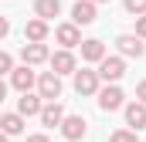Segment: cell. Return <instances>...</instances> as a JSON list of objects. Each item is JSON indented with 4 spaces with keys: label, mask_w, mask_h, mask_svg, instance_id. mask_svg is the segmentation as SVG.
<instances>
[{
    "label": "cell",
    "mask_w": 146,
    "mask_h": 142,
    "mask_svg": "<svg viewBox=\"0 0 146 142\" xmlns=\"http://www.w3.org/2000/svg\"><path fill=\"white\" fill-rule=\"evenodd\" d=\"M75 91L78 95H99V74L88 68L75 71Z\"/></svg>",
    "instance_id": "9c48e42d"
},
{
    "label": "cell",
    "mask_w": 146,
    "mask_h": 142,
    "mask_svg": "<svg viewBox=\"0 0 146 142\" xmlns=\"http://www.w3.org/2000/svg\"><path fill=\"white\" fill-rule=\"evenodd\" d=\"M122 88L119 85H106V88H99V108L102 112H115V108H122Z\"/></svg>",
    "instance_id": "52a82bcc"
},
{
    "label": "cell",
    "mask_w": 146,
    "mask_h": 142,
    "mask_svg": "<svg viewBox=\"0 0 146 142\" xmlns=\"http://www.w3.org/2000/svg\"><path fill=\"white\" fill-rule=\"evenodd\" d=\"M10 71H14V58H10L7 51H0V78H3V74H10Z\"/></svg>",
    "instance_id": "44dd1931"
},
{
    "label": "cell",
    "mask_w": 146,
    "mask_h": 142,
    "mask_svg": "<svg viewBox=\"0 0 146 142\" xmlns=\"http://www.w3.org/2000/svg\"><path fill=\"white\" fill-rule=\"evenodd\" d=\"M72 24L75 27L95 24V3H92V0H78V3L72 7Z\"/></svg>",
    "instance_id": "8fae6325"
},
{
    "label": "cell",
    "mask_w": 146,
    "mask_h": 142,
    "mask_svg": "<svg viewBox=\"0 0 146 142\" xmlns=\"http://www.w3.org/2000/svg\"><path fill=\"white\" fill-rule=\"evenodd\" d=\"M126 125H129L133 132L146 129V105H143V102H133V105H126Z\"/></svg>",
    "instance_id": "9a60e30c"
},
{
    "label": "cell",
    "mask_w": 146,
    "mask_h": 142,
    "mask_svg": "<svg viewBox=\"0 0 146 142\" xmlns=\"http://www.w3.org/2000/svg\"><path fill=\"white\" fill-rule=\"evenodd\" d=\"M109 142H136V132L133 129H119V132H112Z\"/></svg>",
    "instance_id": "d6986e66"
},
{
    "label": "cell",
    "mask_w": 146,
    "mask_h": 142,
    "mask_svg": "<svg viewBox=\"0 0 146 142\" xmlns=\"http://www.w3.org/2000/svg\"><path fill=\"white\" fill-rule=\"evenodd\" d=\"M37 118H41V125H44V129H58V125H61V118H65V108L58 105V102H44V108H41V115H37Z\"/></svg>",
    "instance_id": "4fadbf2b"
},
{
    "label": "cell",
    "mask_w": 146,
    "mask_h": 142,
    "mask_svg": "<svg viewBox=\"0 0 146 142\" xmlns=\"http://www.w3.org/2000/svg\"><path fill=\"white\" fill-rule=\"evenodd\" d=\"M136 37L146 41V14H143V17H136Z\"/></svg>",
    "instance_id": "7402d4cb"
},
{
    "label": "cell",
    "mask_w": 146,
    "mask_h": 142,
    "mask_svg": "<svg viewBox=\"0 0 146 142\" xmlns=\"http://www.w3.org/2000/svg\"><path fill=\"white\" fill-rule=\"evenodd\" d=\"M27 142H51V139H48L44 132H37V135H27Z\"/></svg>",
    "instance_id": "d4e9b609"
},
{
    "label": "cell",
    "mask_w": 146,
    "mask_h": 142,
    "mask_svg": "<svg viewBox=\"0 0 146 142\" xmlns=\"http://www.w3.org/2000/svg\"><path fill=\"white\" fill-rule=\"evenodd\" d=\"M48 58H51L48 44H24V47H21V61H24L27 68H34V64H44Z\"/></svg>",
    "instance_id": "30bf717a"
},
{
    "label": "cell",
    "mask_w": 146,
    "mask_h": 142,
    "mask_svg": "<svg viewBox=\"0 0 146 142\" xmlns=\"http://www.w3.org/2000/svg\"><path fill=\"white\" fill-rule=\"evenodd\" d=\"M0 132H3V135H21V132H24V115H17V112L0 115Z\"/></svg>",
    "instance_id": "e0dca14e"
},
{
    "label": "cell",
    "mask_w": 146,
    "mask_h": 142,
    "mask_svg": "<svg viewBox=\"0 0 146 142\" xmlns=\"http://www.w3.org/2000/svg\"><path fill=\"white\" fill-rule=\"evenodd\" d=\"M58 129H61V135H65L68 142H78L82 135H85V129H88V122H85L82 115H65Z\"/></svg>",
    "instance_id": "277c9868"
},
{
    "label": "cell",
    "mask_w": 146,
    "mask_h": 142,
    "mask_svg": "<svg viewBox=\"0 0 146 142\" xmlns=\"http://www.w3.org/2000/svg\"><path fill=\"white\" fill-rule=\"evenodd\" d=\"M78 47H82V61H88V64H99V61L106 58V44H102L99 37H88V41H82Z\"/></svg>",
    "instance_id": "7c38bea8"
},
{
    "label": "cell",
    "mask_w": 146,
    "mask_h": 142,
    "mask_svg": "<svg viewBox=\"0 0 146 142\" xmlns=\"http://www.w3.org/2000/svg\"><path fill=\"white\" fill-rule=\"evenodd\" d=\"M10 85L24 95V91H31L37 85V74H34V68H27V64H21V68H14L10 71Z\"/></svg>",
    "instance_id": "ba28073f"
},
{
    "label": "cell",
    "mask_w": 146,
    "mask_h": 142,
    "mask_svg": "<svg viewBox=\"0 0 146 142\" xmlns=\"http://www.w3.org/2000/svg\"><path fill=\"white\" fill-rule=\"evenodd\" d=\"M95 74H99V81H106V85H115V81H119V78H122V74H126V61H122V58H115V54H106V58H102V61H99V71H95Z\"/></svg>",
    "instance_id": "7a4b0ae2"
},
{
    "label": "cell",
    "mask_w": 146,
    "mask_h": 142,
    "mask_svg": "<svg viewBox=\"0 0 146 142\" xmlns=\"http://www.w3.org/2000/svg\"><path fill=\"white\" fill-rule=\"evenodd\" d=\"M0 142H10V135H3V132H0Z\"/></svg>",
    "instance_id": "4316f807"
},
{
    "label": "cell",
    "mask_w": 146,
    "mask_h": 142,
    "mask_svg": "<svg viewBox=\"0 0 146 142\" xmlns=\"http://www.w3.org/2000/svg\"><path fill=\"white\" fill-rule=\"evenodd\" d=\"M7 34H10V20H7V17H0V41H3Z\"/></svg>",
    "instance_id": "603a6c76"
},
{
    "label": "cell",
    "mask_w": 146,
    "mask_h": 142,
    "mask_svg": "<svg viewBox=\"0 0 146 142\" xmlns=\"http://www.w3.org/2000/svg\"><path fill=\"white\" fill-rule=\"evenodd\" d=\"M3 98H7V85H3V78H0V105H3Z\"/></svg>",
    "instance_id": "484cf974"
},
{
    "label": "cell",
    "mask_w": 146,
    "mask_h": 142,
    "mask_svg": "<svg viewBox=\"0 0 146 142\" xmlns=\"http://www.w3.org/2000/svg\"><path fill=\"white\" fill-rule=\"evenodd\" d=\"M92 3H109V0H92Z\"/></svg>",
    "instance_id": "83f0119b"
},
{
    "label": "cell",
    "mask_w": 146,
    "mask_h": 142,
    "mask_svg": "<svg viewBox=\"0 0 146 142\" xmlns=\"http://www.w3.org/2000/svg\"><path fill=\"white\" fill-rule=\"evenodd\" d=\"M48 64H51V71H54L58 78H61V74H75V71H78L72 51H54V54L48 58Z\"/></svg>",
    "instance_id": "5b68a950"
},
{
    "label": "cell",
    "mask_w": 146,
    "mask_h": 142,
    "mask_svg": "<svg viewBox=\"0 0 146 142\" xmlns=\"http://www.w3.org/2000/svg\"><path fill=\"white\" fill-rule=\"evenodd\" d=\"M115 47H119L122 58H143V54H146V44L136 34H119V37H115Z\"/></svg>",
    "instance_id": "3957f363"
},
{
    "label": "cell",
    "mask_w": 146,
    "mask_h": 142,
    "mask_svg": "<svg viewBox=\"0 0 146 142\" xmlns=\"http://www.w3.org/2000/svg\"><path fill=\"white\" fill-rule=\"evenodd\" d=\"M122 3H126V10L136 14V17H143V14H146V0H122Z\"/></svg>",
    "instance_id": "ffe728a7"
},
{
    "label": "cell",
    "mask_w": 146,
    "mask_h": 142,
    "mask_svg": "<svg viewBox=\"0 0 146 142\" xmlns=\"http://www.w3.org/2000/svg\"><path fill=\"white\" fill-rule=\"evenodd\" d=\"M37 95H41V102H58L61 98V78L54 71L37 74Z\"/></svg>",
    "instance_id": "6da1fadb"
},
{
    "label": "cell",
    "mask_w": 146,
    "mask_h": 142,
    "mask_svg": "<svg viewBox=\"0 0 146 142\" xmlns=\"http://www.w3.org/2000/svg\"><path fill=\"white\" fill-rule=\"evenodd\" d=\"M136 98L146 105V81H139V85H136Z\"/></svg>",
    "instance_id": "cb8c5ba5"
},
{
    "label": "cell",
    "mask_w": 146,
    "mask_h": 142,
    "mask_svg": "<svg viewBox=\"0 0 146 142\" xmlns=\"http://www.w3.org/2000/svg\"><path fill=\"white\" fill-rule=\"evenodd\" d=\"M41 108H44L41 95H31V91H24V95L17 98V115H24V118H31V115H41Z\"/></svg>",
    "instance_id": "5bb4252c"
},
{
    "label": "cell",
    "mask_w": 146,
    "mask_h": 142,
    "mask_svg": "<svg viewBox=\"0 0 146 142\" xmlns=\"http://www.w3.org/2000/svg\"><path fill=\"white\" fill-rule=\"evenodd\" d=\"M58 14H61V0H34V17L37 20L48 24V20H54Z\"/></svg>",
    "instance_id": "2e32d148"
},
{
    "label": "cell",
    "mask_w": 146,
    "mask_h": 142,
    "mask_svg": "<svg viewBox=\"0 0 146 142\" xmlns=\"http://www.w3.org/2000/svg\"><path fill=\"white\" fill-rule=\"evenodd\" d=\"M24 37L31 41V44H44V37H48V24L44 20H27V27H24Z\"/></svg>",
    "instance_id": "ac0fdd59"
},
{
    "label": "cell",
    "mask_w": 146,
    "mask_h": 142,
    "mask_svg": "<svg viewBox=\"0 0 146 142\" xmlns=\"http://www.w3.org/2000/svg\"><path fill=\"white\" fill-rule=\"evenodd\" d=\"M54 41L61 44V51H72V47L82 44V31H78L75 24H58V27H54Z\"/></svg>",
    "instance_id": "8992f818"
}]
</instances>
